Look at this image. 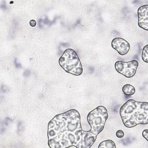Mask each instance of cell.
I'll list each match as a JSON object with an SVG mask.
<instances>
[{"label": "cell", "instance_id": "cell-1", "mask_svg": "<svg viewBox=\"0 0 148 148\" xmlns=\"http://www.w3.org/2000/svg\"><path fill=\"white\" fill-rule=\"evenodd\" d=\"M97 136L82 128L80 115L70 109L56 115L48 123V145L51 148H90Z\"/></svg>", "mask_w": 148, "mask_h": 148}, {"label": "cell", "instance_id": "cell-2", "mask_svg": "<svg viewBox=\"0 0 148 148\" xmlns=\"http://www.w3.org/2000/svg\"><path fill=\"white\" fill-rule=\"evenodd\" d=\"M120 115L123 124L127 128H132L139 124H147L148 102L128 99L121 106Z\"/></svg>", "mask_w": 148, "mask_h": 148}, {"label": "cell", "instance_id": "cell-3", "mask_svg": "<svg viewBox=\"0 0 148 148\" xmlns=\"http://www.w3.org/2000/svg\"><path fill=\"white\" fill-rule=\"evenodd\" d=\"M60 66L67 73L79 76L83 73V67L76 51L72 49H66L58 60Z\"/></svg>", "mask_w": 148, "mask_h": 148}, {"label": "cell", "instance_id": "cell-4", "mask_svg": "<svg viewBox=\"0 0 148 148\" xmlns=\"http://www.w3.org/2000/svg\"><path fill=\"white\" fill-rule=\"evenodd\" d=\"M138 65L137 60L128 62L117 61L114 64V68L118 73L127 78H131L135 75Z\"/></svg>", "mask_w": 148, "mask_h": 148}, {"label": "cell", "instance_id": "cell-5", "mask_svg": "<svg viewBox=\"0 0 148 148\" xmlns=\"http://www.w3.org/2000/svg\"><path fill=\"white\" fill-rule=\"evenodd\" d=\"M111 46L121 56L126 54L130 49V43L126 40L119 37L115 38L112 40Z\"/></svg>", "mask_w": 148, "mask_h": 148}, {"label": "cell", "instance_id": "cell-6", "mask_svg": "<svg viewBox=\"0 0 148 148\" xmlns=\"http://www.w3.org/2000/svg\"><path fill=\"white\" fill-rule=\"evenodd\" d=\"M138 25L140 28L148 30V5H143L138 9Z\"/></svg>", "mask_w": 148, "mask_h": 148}, {"label": "cell", "instance_id": "cell-7", "mask_svg": "<svg viewBox=\"0 0 148 148\" xmlns=\"http://www.w3.org/2000/svg\"><path fill=\"white\" fill-rule=\"evenodd\" d=\"M122 91L127 95H132L135 92V88L133 86L130 84H126L123 86Z\"/></svg>", "mask_w": 148, "mask_h": 148}, {"label": "cell", "instance_id": "cell-8", "mask_svg": "<svg viewBox=\"0 0 148 148\" xmlns=\"http://www.w3.org/2000/svg\"><path fill=\"white\" fill-rule=\"evenodd\" d=\"M116 145L114 142L110 139L105 140L101 142L98 148H115Z\"/></svg>", "mask_w": 148, "mask_h": 148}, {"label": "cell", "instance_id": "cell-9", "mask_svg": "<svg viewBox=\"0 0 148 148\" xmlns=\"http://www.w3.org/2000/svg\"><path fill=\"white\" fill-rule=\"evenodd\" d=\"M142 58L144 62H148V45L145 46L142 49Z\"/></svg>", "mask_w": 148, "mask_h": 148}, {"label": "cell", "instance_id": "cell-10", "mask_svg": "<svg viewBox=\"0 0 148 148\" xmlns=\"http://www.w3.org/2000/svg\"><path fill=\"white\" fill-rule=\"evenodd\" d=\"M116 136L117 138H123L124 136V132L122 130H119L117 131V132L116 133Z\"/></svg>", "mask_w": 148, "mask_h": 148}, {"label": "cell", "instance_id": "cell-11", "mask_svg": "<svg viewBox=\"0 0 148 148\" xmlns=\"http://www.w3.org/2000/svg\"><path fill=\"white\" fill-rule=\"evenodd\" d=\"M142 136L146 140H148V130L146 129L142 132Z\"/></svg>", "mask_w": 148, "mask_h": 148}, {"label": "cell", "instance_id": "cell-12", "mask_svg": "<svg viewBox=\"0 0 148 148\" xmlns=\"http://www.w3.org/2000/svg\"><path fill=\"white\" fill-rule=\"evenodd\" d=\"M29 24H30V25H31V27H35V26H36V21L34 20H30V21H29Z\"/></svg>", "mask_w": 148, "mask_h": 148}]
</instances>
